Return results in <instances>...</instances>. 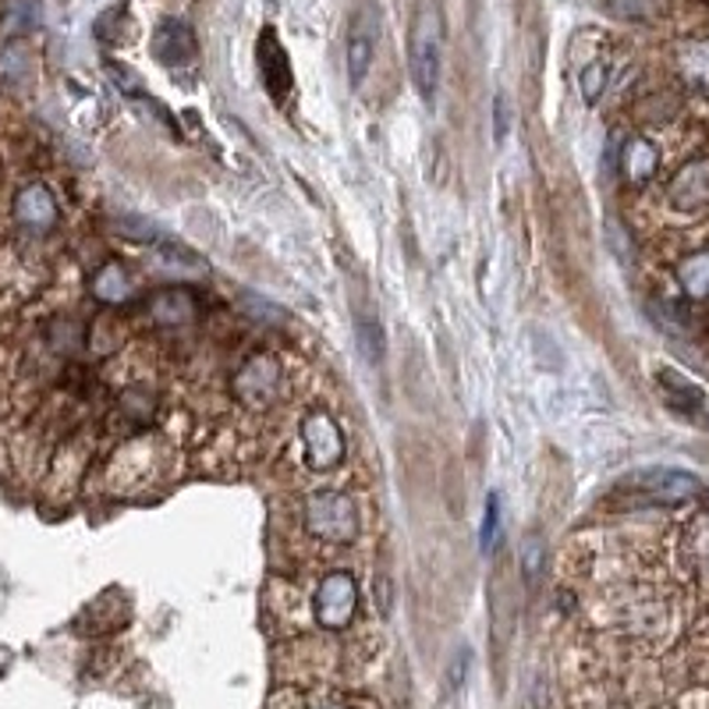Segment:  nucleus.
<instances>
[{"label": "nucleus", "mask_w": 709, "mask_h": 709, "mask_svg": "<svg viewBox=\"0 0 709 709\" xmlns=\"http://www.w3.org/2000/svg\"><path fill=\"white\" fill-rule=\"evenodd\" d=\"M472 667V650L469 645H461V650H455V656H450L447 663V691H455L465 685V674H469Z\"/></svg>", "instance_id": "nucleus-24"}, {"label": "nucleus", "mask_w": 709, "mask_h": 709, "mask_svg": "<svg viewBox=\"0 0 709 709\" xmlns=\"http://www.w3.org/2000/svg\"><path fill=\"white\" fill-rule=\"evenodd\" d=\"M277 387H281V366L270 355H252L235 376L238 398L245 404H252V409H263V404H270V398L277 394Z\"/></svg>", "instance_id": "nucleus-6"}, {"label": "nucleus", "mask_w": 709, "mask_h": 709, "mask_svg": "<svg viewBox=\"0 0 709 709\" xmlns=\"http://www.w3.org/2000/svg\"><path fill=\"white\" fill-rule=\"evenodd\" d=\"M93 295L100 301H107V306H117V301H125L131 295V281L125 274V266H117V263H107L100 270V274L93 277Z\"/></svg>", "instance_id": "nucleus-16"}, {"label": "nucleus", "mask_w": 709, "mask_h": 709, "mask_svg": "<svg viewBox=\"0 0 709 709\" xmlns=\"http://www.w3.org/2000/svg\"><path fill=\"white\" fill-rule=\"evenodd\" d=\"M501 539V493H490L487 496V515H482V536H479V547L482 553H490Z\"/></svg>", "instance_id": "nucleus-21"}, {"label": "nucleus", "mask_w": 709, "mask_h": 709, "mask_svg": "<svg viewBox=\"0 0 709 709\" xmlns=\"http://www.w3.org/2000/svg\"><path fill=\"white\" fill-rule=\"evenodd\" d=\"M192 298L185 291H163L153 301V320L163 327H178V323H188L192 320Z\"/></svg>", "instance_id": "nucleus-19"}, {"label": "nucleus", "mask_w": 709, "mask_h": 709, "mask_svg": "<svg viewBox=\"0 0 709 709\" xmlns=\"http://www.w3.org/2000/svg\"><path fill=\"white\" fill-rule=\"evenodd\" d=\"M677 281H682V288H685L688 298L706 301L709 298V249L688 255V260L682 263V270H677Z\"/></svg>", "instance_id": "nucleus-15"}, {"label": "nucleus", "mask_w": 709, "mask_h": 709, "mask_svg": "<svg viewBox=\"0 0 709 709\" xmlns=\"http://www.w3.org/2000/svg\"><path fill=\"white\" fill-rule=\"evenodd\" d=\"M376 43H380V11H376V4H362L348 25V39H344V65H348V79L355 89L366 82L373 68Z\"/></svg>", "instance_id": "nucleus-3"}, {"label": "nucleus", "mask_w": 709, "mask_h": 709, "mask_svg": "<svg viewBox=\"0 0 709 709\" xmlns=\"http://www.w3.org/2000/svg\"><path fill=\"white\" fill-rule=\"evenodd\" d=\"M306 529L323 542H348L358 533V511L344 493H316L306 501Z\"/></svg>", "instance_id": "nucleus-2"}, {"label": "nucleus", "mask_w": 709, "mask_h": 709, "mask_svg": "<svg viewBox=\"0 0 709 709\" xmlns=\"http://www.w3.org/2000/svg\"><path fill=\"white\" fill-rule=\"evenodd\" d=\"M255 60H260V75H263L266 93L274 96L277 103H284L291 93V60H288V54H284L274 28H263V33H260Z\"/></svg>", "instance_id": "nucleus-7"}, {"label": "nucleus", "mask_w": 709, "mask_h": 709, "mask_svg": "<svg viewBox=\"0 0 709 709\" xmlns=\"http://www.w3.org/2000/svg\"><path fill=\"white\" fill-rule=\"evenodd\" d=\"M639 487L645 493H653L660 496V501H688V496H696L702 490V482L685 472V469H650L642 479H639Z\"/></svg>", "instance_id": "nucleus-11"}, {"label": "nucleus", "mask_w": 709, "mask_h": 709, "mask_svg": "<svg viewBox=\"0 0 709 709\" xmlns=\"http://www.w3.org/2000/svg\"><path fill=\"white\" fill-rule=\"evenodd\" d=\"M114 228L125 235V238H135V241H149V238H160V228L157 224H149L146 217H121Z\"/></svg>", "instance_id": "nucleus-25"}, {"label": "nucleus", "mask_w": 709, "mask_h": 709, "mask_svg": "<svg viewBox=\"0 0 709 709\" xmlns=\"http://www.w3.org/2000/svg\"><path fill=\"white\" fill-rule=\"evenodd\" d=\"M656 380L663 384V394H667L674 409H696V404H702V390L691 380H685L677 369H660Z\"/></svg>", "instance_id": "nucleus-17"}, {"label": "nucleus", "mask_w": 709, "mask_h": 709, "mask_svg": "<svg viewBox=\"0 0 709 709\" xmlns=\"http://www.w3.org/2000/svg\"><path fill=\"white\" fill-rule=\"evenodd\" d=\"M358 607V590H355V579L344 575V571H334L320 582L316 590V621L323 628H348V621L355 617Z\"/></svg>", "instance_id": "nucleus-5"}, {"label": "nucleus", "mask_w": 709, "mask_h": 709, "mask_svg": "<svg viewBox=\"0 0 709 709\" xmlns=\"http://www.w3.org/2000/svg\"><path fill=\"white\" fill-rule=\"evenodd\" d=\"M153 57L168 68H181L195 57V33L181 19H163L153 33Z\"/></svg>", "instance_id": "nucleus-9"}, {"label": "nucleus", "mask_w": 709, "mask_h": 709, "mask_svg": "<svg viewBox=\"0 0 709 709\" xmlns=\"http://www.w3.org/2000/svg\"><path fill=\"white\" fill-rule=\"evenodd\" d=\"M14 217L28 231H50L57 224V203L47 185H25L14 195Z\"/></svg>", "instance_id": "nucleus-10"}, {"label": "nucleus", "mask_w": 709, "mask_h": 709, "mask_svg": "<svg viewBox=\"0 0 709 709\" xmlns=\"http://www.w3.org/2000/svg\"><path fill=\"white\" fill-rule=\"evenodd\" d=\"M301 444H306V458L316 472L338 469L344 458V433L327 412H312L301 422Z\"/></svg>", "instance_id": "nucleus-4"}, {"label": "nucleus", "mask_w": 709, "mask_h": 709, "mask_svg": "<svg viewBox=\"0 0 709 709\" xmlns=\"http://www.w3.org/2000/svg\"><path fill=\"white\" fill-rule=\"evenodd\" d=\"M493 114H496V142H504V135H507V100L504 96H496Z\"/></svg>", "instance_id": "nucleus-27"}, {"label": "nucleus", "mask_w": 709, "mask_h": 709, "mask_svg": "<svg viewBox=\"0 0 709 709\" xmlns=\"http://www.w3.org/2000/svg\"><path fill=\"white\" fill-rule=\"evenodd\" d=\"M316 709H348V706H338V702H323V706H316Z\"/></svg>", "instance_id": "nucleus-28"}, {"label": "nucleus", "mask_w": 709, "mask_h": 709, "mask_svg": "<svg viewBox=\"0 0 709 709\" xmlns=\"http://www.w3.org/2000/svg\"><path fill=\"white\" fill-rule=\"evenodd\" d=\"M667 199L682 214H696V209L709 206V160H691L688 168L674 174Z\"/></svg>", "instance_id": "nucleus-8"}, {"label": "nucleus", "mask_w": 709, "mask_h": 709, "mask_svg": "<svg viewBox=\"0 0 709 709\" xmlns=\"http://www.w3.org/2000/svg\"><path fill=\"white\" fill-rule=\"evenodd\" d=\"M358 344L366 362H380L384 358V330L376 316H358Z\"/></svg>", "instance_id": "nucleus-20"}, {"label": "nucleus", "mask_w": 709, "mask_h": 709, "mask_svg": "<svg viewBox=\"0 0 709 709\" xmlns=\"http://www.w3.org/2000/svg\"><path fill=\"white\" fill-rule=\"evenodd\" d=\"M36 25H39L36 0H8L4 11H0V33L4 36H25Z\"/></svg>", "instance_id": "nucleus-14"}, {"label": "nucleus", "mask_w": 709, "mask_h": 709, "mask_svg": "<svg viewBox=\"0 0 709 709\" xmlns=\"http://www.w3.org/2000/svg\"><path fill=\"white\" fill-rule=\"evenodd\" d=\"M444 4L441 0H415L412 28H409V71L419 89V96L433 103L441 89V68H444Z\"/></svg>", "instance_id": "nucleus-1"}, {"label": "nucleus", "mask_w": 709, "mask_h": 709, "mask_svg": "<svg viewBox=\"0 0 709 709\" xmlns=\"http://www.w3.org/2000/svg\"><path fill=\"white\" fill-rule=\"evenodd\" d=\"M621 168L628 174V181H650L660 168V153H656V146L650 139H631L625 146V157H621Z\"/></svg>", "instance_id": "nucleus-13"}, {"label": "nucleus", "mask_w": 709, "mask_h": 709, "mask_svg": "<svg viewBox=\"0 0 709 709\" xmlns=\"http://www.w3.org/2000/svg\"><path fill=\"white\" fill-rule=\"evenodd\" d=\"M28 75H33V54H28L25 43H8L0 50V79L8 85H22L28 82Z\"/></svg>", "instance_id": "nucleus-18"}, {"label": "nucleus", "mask_w": 709, "mask_h": 709, "mask_svg": "<svg viewBox=\"0 0 709 709\" xmlns=\"http://www.w3.org/2000/svg\"><path fill=\"white\" fill-rule=\"evenodd\" d=\"M579 85H582V96L590 100V103L599 100L603 85H607V65H603V60H593V65L579 75Z\"/></svg>", "instance_id": "nucleus-23"}, {"label": "nucleus", "mask_w": 709, "mask_h": 709, "mask_svg": "<svg viewBox=\"0 0 709 709\" xmlns=\"http://www.w3.org/2000/svg\"><path fill=\"white\" fill-rule=\"evenodd\" d=\"M157 266L163 274H185V277H203L206 274V260L199 252H192L188 245H174V241H163L157 249Z\"/></svg>", "instance_id": "nucleus-12"}, {"label": "nucleus", "mask_w": 709, "mask_h": 709, "mask_svg": "<svg viewBox=\"0 0 709 709\" xmlns=\"http://www.w3.org/2000/svg\"><path fill=\"white\" fill-rule=\"evenodd\" d=\"M542 561H547V547H542V539L539 536H525V542H522V575L529 585L539 582Z\"/></svg>", "instance_id": "nucleus-22"}, {"label": "nucleus", "mask_w": 709, "mask_h": 709, "mask_svg": "<svg viewBox=\"0 0 709 709\" xmlns=\"http://www.w3.org/2000/svg\"><path fill=\"white\" fill-rule=\"evenodd\" d=\"M107 71H111V79H114V85H121L125 93H139V79L131 75V68H125V65H114V60H107Z\"/></svg>", "instance_id": "nucleus-26"}]
</instances>
